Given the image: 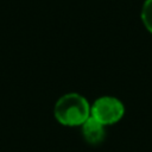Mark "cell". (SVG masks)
Returning a JSON list of instances; mask_svg holds the SVG:
<instances>
[{
  "mask_svg": "<svg viewBox=\"0 0 152 152\" xmlns=\"http://www.w3.org/2000/svg\"><path fill=\"white\" fill-rule=\"evenodd\" d=\"M53 115L62 126L80 127L90 118V103L78 93H66L56 101Z\"/></svg>",
  "mask_w": 152,
  "mask_h": 152,
  "instance_id": "1",
  "label": "cell"
},
{
  "mask_svg": "<svg viewBox=\"0 0 152 152\" xmlns=\"http://www.w3.org/2000/svg\"><path fill=\"white\" fill-rule=\"evenodd\" d=\"M141 20L147 31L152 33V0H146L141 10Z\"/></svg>",
  "mask_w": 152,
  "mask_h": 152,
  "instance_id": "4",
  "label": "cell"
},
{
  "mask_svg": "<svg viewBox=\"0 0 152 152\" xmlns=\"http://www.w3.org/2000/svg\"><path fill=\"white\" fill-rule=\"evenodd\" d=\"M125 115V104L115 96L103 95L90 104V116L102 125L110 126L119 122Z\"/></svg>",
  "mask_w": 152,
  "mask_h": 152,
  "instance_id": "2",
  "label": "cell"
},
{
  "mask_svg": "<svg viewBox=\"0 0 152 152\" xmlns=\"http://www.w3.org/2000/svg\"><path fill=\"white\" fill-rule=\"evenodd\" d=\"M80 128L83 139L90 145H99L106 138V126L91 116L84 121Z\"/></svg>",
  "mask_w": 152,
  "mask_h": 152,
  "instance_id": "3",
  "label": "cell"
}]
</instances>
